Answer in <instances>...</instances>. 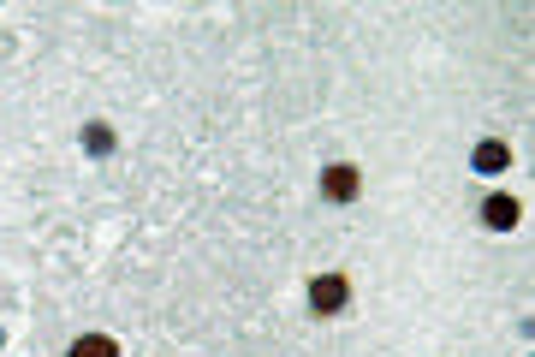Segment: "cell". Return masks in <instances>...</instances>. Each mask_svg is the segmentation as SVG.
Segmentation results:
<instances>
[{
  "label": "cell",
  "mask_w": 535,
  "mask_h": 357,
  "mask_svg": "<svg viewBox=\"0 0 535 357\" xmlns=\"http://www.w3.org/2000/svg\"><path fill=\"white\" fill-rule=\"evenodd\" d=\"M345 304H351V280L345 274H316L310 280V310L316 316H339Z\"/></svg>",
  "instance_id": "6da1fadb"
},
{
  "label": "cell",
  "mask_w": 535,
  "mask_h": 357,
  "mask_svg": "<svg viewBox=\"0 0 535 357\" xmlns=\"http://www.w3.org/2000/svg\"><path fill=\"white\" fill-rule=\"evenodd\" d=\"M363 191V173L351 167V161H333V167H321V197H333V203H351Z\"/></svg>",
  "instance_id": "7a4b0ae2"
},
{
  "label": "cell",
  "mask_w": 535,
  "mask_h": 357,
  "mask_svg": "<svg viewBox=\"0 0 535 357\" xmlns=\"http://www.w3.org/2000/svg\"><path fill=\"white\" fill-rule=\"evenodd\" d=\"M476 215H482V227H488V233H512V227H518V197L494 191V197H488Z\"/></svg>",
  "instance_id": "3957f363"
},
{
  "label": "cell",
  "mask_w": 535,
  "mask_h": 357,
  "mask_svg": "<svg viewBox=\"0 0 535 357\" xmlns=\"http://www.w3.org/2000/svg\"><path fill=\"white\" fill-rule=\"evenodd\" d=\"M470 167H476V173H488V179H494V173H506V167H512V149H506V143H500V137H482V143H476V149H470Z\"/></svg>",
  "instance_id": "277c9868"
},
{
  "label": "cell",
  "mask_w": 535,
  "mask_h": 357,
  "mask_svg": "<svg viewBox=\"0 0 535 357\" xmlns=\"http://www.w3.org/2000/svg\"><path fill=\"white\" fill-rule=\"evenodd\" d=\"M66 357H119V340H107V334H78Z\"/></svg>",
  "instance_id": "5b68a950"
},
{
  "label": "cell",
  "mask_w": 535,
  "mask_h": 357,
  "mask_svg": "<svg viewBox=\"0 0 535 357\" xmlns=\"http://www.w3.org/2000/svg\"><path fill=\"white\" fill-rule=\"evenodd\" d=\"M78 143H84L90 155H107V149H113V131H107V125H84V137H78Z\"/></svg>",
  "instance_id": "8992f818"
},
{
  "label": "cell",
  "mask_w": 535,
  "mask_h": 357,
  "mask_svg": "<svg viewBox=\"0 0 535 357\" xmlns=\"http://www.w3.org/2000/svg\"><path fill=\"white\" fill-rule=\"evenodd\" d=\"M0 340H6V334H0Z\"/></svg>",
  "instance_id": "52a82bcc"
}]
</instances>
